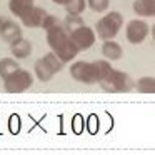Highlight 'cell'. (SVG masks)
I'll list each match as a JSON object with an SVG mask.
<instances>
[{"label": "cell", "mask_w": 155, "mask_h": 155, "mask_svg": "<svg viewBox=\"0 0 155 155\" xmlns=\"http://www.w3.org/2000/svg\"><path fill=\"white\" fill-rule=\"evenodd\" d=\"M45 34H47V44H48V47H50V50L54 52L60 60H64L65 64L74 60L78 55V48L75 47V44L70 38V34L62 27V24L48 28Z\"/></svg>", "instance_id": "obj_1"}, {"label": "cell", "mask_w": 155, "mask_h": 155, "mask_svg": "<svg viewBox=\"0 0 155 155\" xmlns=\"http://www.w3.org/2000/svg\"><path fill=\"white\" fill-rule=\"evenodd\" d=\"M124 27V15L120 12H108L105 14L100 20L95 25V35L102 40H110V38H115L120 32V28Z\"/></svg>", "instance_id": "obj_2"}, {"label": "cell", "mask_w": 155, "mask_h": 155, "mask_svg": "<svg viewBox=\"0 0 155 155\" xmlns=\"http://www.w3.org/2000/svg\"><path fill=\"white\" fill-rule=\"evenodd\" d=\"M98 84H100L102 90L108 92V94H125L134 88V80L130 78V75L122 70H115V68Z\"/></svg>", "instance_id": "obj_3"}, {"label": "cell", "mask_w": 155, "mask_h": 155, "mask_svg": "<svg viewBox=\"0 0 155 155\" xmlns=\"http://www.w3.org/2000/svg\"><path fill=\"white\" fill-rule=\"evenodd\" d=\"M32 85H34V75L20 67L7 78H4V90L7 94H24Z\"/></svg>", "instance_id": "obj_4"}, {"label": "cell", "mask_w": 155, "mask_h": 155, "mask_svg": "<svg viewBox=\"0 0 155 155\" xmlns=\"http://www.w3.org/2000/svg\"><path fill=\"white\" fill-rule=\"evenodd\" d=\"M70 77L74 80L80 82V84H85V85H94V84H98V78H97V72H95V67H94V62H74L70 65Z\"/></svg>", "instance_id": "obj_5"}, {"label": "cell", "mask_w": 155, "mask_h": 155, "mask_svg": "<svg viewBox=\"0 0 155 155\" xmlns=\"http://www.w3.org/2000/svg\"><path fill=\"white\" fill-rule=\"evenodd\" d=\"M148 32H150V27L147 22L142 18H134L125 27V37L132 45H138L148 37Z\"/></svg>", "instance_id": "obj_6"}, {"label": "cell", "mask_w": 155, "mask_h": 155, "mask_svg": "<svg viewBox=\"0 0 155 155\" xmlns=\"http://www.w3.org/2000/svg\"><path fill=\"white\" fill-rule=\"evenodd\" d=\"M70 38L75 44V47L78 48V52H82V50H88V48L94 47L97 35H95L94 28H90L88 25L84 24L82 27L75 28L74 32H70Z\"/></svg>", "instance_id": "obj_7"}, {"label": "cell", "mask_w": 155, "mask_h": 155, "mask_svg": "<svg viewBox=\"0 0 155 155\" xmlns=\"http://www.w3.org/2000/svg\"><path fill=\"white\" fill-rule=\"evenodd\" d=\"M22 37V27L15 24L14 20H2L0 24V38L7 44H12L14 40Z\"/></svg>", "instance_id": "obj_8"}, {"label": "cell", "mask_w": 155, "mask_h": 155, "mask_svg": "<svg viewBox=\"0 0 155 155\" xmlns=\"http://www.w3.org/2000/svg\"><path fill=\"white\" fill-rule=\"evenodd\" d=\"M32 50H34V47H32L30 40H27V38H24V37L17 38V40H14L10 44V52H12V57H14L15 60L28 58L32 54Z\"/></svg>", "instance_id": "obj_9"}, {"label": "cell", "mask_w": 155, "mask_h": 155, "mask_svg": "<svg viewBox=\"0 0 155 155\" xmlns=\"http://www.w3.org/2000/svg\"><path fill=\"white\" fill-rule=\"evenodd\" d=\"M47 15V12L44 10L42 7H32L30 10L27 12V14L24 15V17H20L22 20V25L27 28H37L42 25V20H44V17Z\"/></svg>", "instance_id": "obj_10"}, {"label": "cell", "mask_w": 155, "mask_h": 155, "mask_svg": "<svg viewBox=\"0 0 155 155\" xmlns=\"http://www.w3.org/2000/svg\"><path fill=\"white\" fill-rule=\"evenodd\" d=\"M102 55L105 57V60L108 62H117L124 57V48L118 42H115L114 38L110 40H104L102 44Z\"/></svg>", "instance_id": "obj_11"}, {"label": "cell", "mask_w": 155, "mask_h": 155, "mask_svg": "<svg viewBox=\"0 0 155 155\" xmlns=\"http://www.w3.org/2000/svg\"><path fill=\"white\" fill-rule=\"evenodd\" d=\"M35 5L34 0H8V10L14 17H24L28 10Z\"/></svg>", "instance_id": "obj_12"}, {"label": "cell", "mask_w": 155, "mask_h": 155, "mask_svg": "<svg viewBox=\"0 0 155 155\" xmlns=\"http://www.w3.org/2000/svg\"><path fill=\"white\" fill-rule=\"evenodd\" d=\"M134 12L138 17H153L155 15V0H135L132 4Z\"/></svg>", "instance_id": "obj_13"}, {"label": "cell", "mask_w": 155, "mask_h": 155, "mask_svg": "<svg viewBox=\"0 0 155 155\" xmlns=\"http://www.w3.org/2000/svg\"><path fill=\"white\" fill-rule=\"evenodd\" d=\"M134 87L137 88V92L140 94H153L155 92V78L152 75H147V77H140L137 82H134Z\"/></svg>", "instance_id": "obj_14"}, {"label": "cell", "mask_w": 155, "mask_h": 155, "mask_svg": "<svg viewBox=\"0 0 155 155\" xmlns=\"http://www.w3.org/2000/svg\"><path fill=\"white\" fill-rule=\"evenodd\" d=\"M42 60L45 62V65H47V67L50 68V70H52V74H54V75L64 70L65 62H64V60H60V58H58L57 55L54 54V52H48V54H45L44 57H42Z\"/></svg>", "instance_id": "obj_15"}, {"label": "cell", "mask_w": 155, "mask_h": 155, "mask_svg": "<svg viewBox=\"0 0 155 155\" xmlns=\"http://www.w3.org/2000/svg\"><path fill=\"white\" fill-rule=\"evenodd\" d=\"M34 72H35V75H37V78L40 82H48V80H52V77H54L52 70L47 67V65H45V62L42 60V58H38V60L35 62Z\"/></svg>", "instance_id": "obj_16"}, {"label": "cell", "mask_w": 155, "mask_h": 155, "mask_svg": "<svg viewBox=\"0 0 155 155\" xmlns=\"http://www.w3.org/2000/svg\"><path fill=\"white\" fill-rule=\"evenodd\" d=\"M18 68V64L15 58H10V57H5L0 60V78L4 80V78H7L10 74H14L15 70Z\"/></svg>", "instance_id": "obj_17"}, {"label": "cell", "mask_w": 155, "mask_h": 155, "mask_svg": "<svg viewBox=\"0 0 155 155\" xmlns=\"http://www.w3.org/2000/svg\"><path fill=\"white\" fill-rule=\"evenodd\" d=\"M64 7L67 10V14L70 15H82L84 10L87 8V0H68Z\"/></svg>", "instance_id": "obj_18"}, {"label": "cell", "mask_w": 155, "mask_h": 155, "mask_svg": "<svg viewBox=\"0 0 155 155\" xmlns=\"http://www.w3.org/2000/svg\"><path fill=\"white\" fill-rule=\"evenodd\" d=\"M94 67H95V72H97L98 82L104 80V78L107 77V75L110 74L112 70H114V67L110 65V62L105 60V58H102V60H95V62H94Z\"/></svg>", "instance_id": "obj_19"}, {"label": "cell", "mask_w": 155, "mask_h": 155, "mask_svg": "<svg viewBox=\"0 0 155 155\" xmlns=\"http://www.w3.org/2000/svg\"><path fill=\"white\" fill-rule=\"evenodd\" d=\"M82 25H84V18H82L80 15H70V14H67L65 20L62 22V27H64L68 34H70V32H74L75 28L82 27Z\"/></svg>", "instance_id": "obj_20"}, {"label": "cell", "mask_w": 155, "mask_h": 155, "mask_svg": "<svg viewBox=\"0 0 155 155\" xmlns=\"http://www.w3.org/2000/svg\"><path fill=\"white\" fill-rule=\"evenodd\" d=\"M87 7L90 10L102 14V12H107L110 7V0H87Z\"/></svg>", "instance_id": "obj_21"}, {"label": "cell", "mask_w": 155, "mask_h": 155, "mask_svg": "<svg viewBox=\"0 0 155 155\" xmlns=\"http://www.w3.org/2000/svg\"><path fill=\"white\" fill-rule=\"evenodd\" d=\"M62 22L58 20V17H55V15H50V14H47L44 17V20H42V25L40 27L44 28L45 32L48 30V28H52V27H55V25H60Z\"/></svg>", "instance_id": "obj_22"}, {"label": "cell", "mask_w": 155, "mask_h": 155, "mask_svg": "<svg viewBox=\"0 0 155 155\" xmlns=\"http://www.w3.org/2000/svg\"><path fill=\"white\" fill-rule=\"evenodd\" d=\"M52 2H54V4H57V5H65L68 0H52Z\"/></svg>", "instance_id": "obj_23"}, {"label": "cell", "mask_w": 155, "mask_h": 155, "mask_svg": "<svg viewBox=\"0 0 155 155\" xmlns=\"http://www.w3.org/2000/svg\"><path fill=\"white\" fill-rule=\"evenodd\" d=\"M0 24H2V17H0Z\"/></svg>", "instance_id": "obj_24"}]
</instances>
